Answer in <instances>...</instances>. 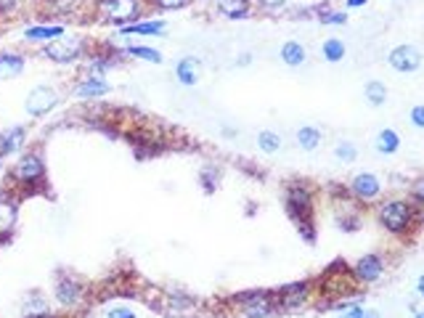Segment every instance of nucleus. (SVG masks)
<instances>
[{"label": "nucleus", "mask_w": 424, "mask_h": 318, "mask_svg": "<svg viewBox=\"0 0 424 318\" xmlns=\"http://www.w3.org/2000/svg\"><path fill=\"white\" fill-rule=\"evenodd\" d=\"M11 178L21 183V186H29V183H40L45 178V162L40 154L29 151V154H21L11 170Z\"/></svg>", "instance_id": "nucleus-1"}, {"label": "nucleus", "mask_w": 424, "mask_h": 318, "mask_svg": "<svg viewBox=\"0 0 424 318\" xmlns=\"http://www.w3.org/2000/svg\"><path fill=\"white\" fill-rule=\"evenodd\" d=\"M379 220H382L384 228L392 231V234L406 231L408 223H411V207H408V201H387L382 210H379Z\"/></svg>", "instance_id": "nucleus-2"}, {"label": "nucleus", "mask_w": 424, "mask_h": 318, "mask_svg": "<svg viewBox=\"0 0 424 318\" xmlns=\"http://www.w3.org/2000/svg\"><path fill=\"white\" fill-rule=\"evenodd\" d=\"M56 103H59V93H56L53 88H48V85H38V88H32V93L27 96V112H29L32 117H42V114H48Z\"/></svg>", "instance_id": "nucleus-3"}, {"label": "nucleus", "mask_w": 424, "mask_h": 318, "mask_svg": "<svg viewBox=\"0 0 424 318\" xmlns=\"http://www.w3.org/2000/svg\"><path fill=\"white\" fill-rule=\"evenodd\" d=\"M99 11L112 21H127L138 14V0H101Z\"/></svg>", "instance_id": "nucleus-4"}, {"label": "nucleus", "mask_w": 424, "mask_h": 318, "mask_svg": "<svg viewBox=\"0 0 424 318\" xmlns=\"http://www.w3.org/2000/svg\"><path fill=\"white\" fill-rule=\"evenodd\" d=\"M286 210H289V215L297 220L300 225H305L308 218H310V194H308V188H300V186L289 188Z\"/></svg>", "instance_id": "nucleus-5"}, {"label": "nucleus", "mask_w": 424, "mask_h": 318, "mask_svg": "<svg viewBox=\"0 0 424 318\" xmlns=\"http://www.w3.org/2000/svg\"><path fill=\"white\" fill-rule=\"evenodd\" d=\"M239 299L244 302V313L249 318H265L273 313V302L265 292H249V295H242Z\"/></svg>", "instance_id": "nucleus-6"}, {"label": "nucleus", "mask_w": 424, "mask_h": 318, "mask_svg": "<svg viewBox=\"0 0 424 318\" xmlns=\"http://www.w3.org/2000/svg\"><path fill=\"white\" fill-rule=\"evenodd\" d=\"M82 297V284L77 281V278L72 276H59V281H56V299H59L61 305H77Z\"/></svg>", "instance_id": "nucleus-7"}, {"label": "nucleus", "mask_w": 424, "mask_h": 318, "mask_svg": "<svg viewBox=\"0 0 424 318\" xmlns=\"http://www.w3.org/2000/svg\"><path fill=\"white\" fill-rule=\"evenodd\" d=\"M80 42H48L45 45V51H42V56L51 61H56V64H66V61H75L80 56Z\"/></svg>", "instance_id": "nucleus-8"}, {"label": "nucleus", "mask_w": 424, "mask_h": 318, "mask_svg": "<svg viewBox=\"0 0 424 318\" xmlns=\"http://www.w3.org/2000/svg\"><path fill=\"white\" fill-rule=\"evenodd\" d=\"M16 225V201L8 194H0V244L11 236Z\"/></svg>", "instance_id": "nucleus-9"}, {"label": "nucleus", "mask_w": 424, "mask_h": 318, "mask_svg": "<svg viewBox=\"0 0 424 318\" xmlns=\"http://www.w3.org/2000/svg\"><path fill=\"white\" fill-rule=\"evenodd\" d=\"M390 64H392V69H398V72H414V69L419 66V53H416L414 45H401V48H395V51L390 53Z\"/></svg>", "instance_id": "nucleus-10"}, {"label": "nucleus", "mask_w": 424, "mask_h": 318, "mask_svg": "<svg viewBox=\"0 0 424 318\" xmlns=\"http://www.w3.org/2000/svg\"><path fill=\"white\" fill-rule=\"evenodd\" d=\"M382 271H384V265L377 255H366V258H361L358 260V265H356V276L361 278V281H377V278L382 276Z\"/></svg>", "instance_id": "nucleus-11"}, {"label": "nucleus", "mask_w": 424, "mask_h": 318, "mask_svg": "<svg viewBox=\"0 0 424 318\" xmlns=\"http://www.w3.org/2000/svg\"><path fill=\"white\" fill-rule=\"evenodd\" d=\"M353 191H356V197L361 199H374L379 194V180H377V175H371V173H361V175H356V180H353Z\"/></svg>", "instance_id": "nucleus-12"}, {"label": "nucleus", "mask_w": 424, "mask_h": 318, "mask_svg": "<svg viewBox=\"0 0 424 318\" xmlns=\"http://www.w3.org/2000/svg\"><path fill=\"white\" fill-rule=\"evenodd\" d=\"M24 64L21 53H0V77H19Z\"/></svg>", "instance_id": "nucleus-13"}, {"label": "nucleus", "mask_w": 424, "mask_h": 318, "mask_svg": "<svg viewBox=\"0 0 424 318\" xmlns=\"http://www.w3.org/2000/svg\"><path fill=\"white\" fill-rule=\"evenodd\" d=\"M24 136H27V130H24V127H11V130H5V133L0 136V154H3V157L14 154V151L21 146Z\"/></svg>", "instance_id": "nucleus-14"}, {"label": "nucleus", "mask_w": 424, "mask_h": 318, "mask_svg": "<svg viewBox=\"0 0 424 318\" xmlns=\"http://www.w3.org/2000/svg\"><path fill=\"white\" fill-rule=\"evenodd\" d=\"M64 35V27L61 24H40V27H29L24 32L27 40H59Z\"/></svg>", "instance_id": "nucleus-15"}, {"label": "nucleus", "mask_w": 424, "mask_h": 318, "mask_svg": "<svg viewBox=\"0 0 424 318\" xmlns=\"http://www.w3.org/2000/svg\"><path fill=\"white\" fill-rule=\"evenodd\" d=\"M308 295V281H300V284H289V286H284L282 292V305L284 308H295V305H300Z\"/></svg>", "instance_id": "nucleus-16"}, {"label": "nucleus", "mask_w": 424, "mask_h": 318, "mask_svg": "<svg viewBox=\"0 0 424 318\" xmlns=\"http://www.w3.org/2000/svg\"><path fill=\"white\" fill-rule=\"evenodd\" d=\"M109 90V85L103 82V80H85V82H80L77 88H75V96L77 99H96V96H103Z\"/></svg>", "instance_id": "nucleus-17"}, {"label": "nucleus", "mask_w": 424, "mask_h": 318, "mask_svg": "<svg viewBox=\"0 0 424 318\" xmlns=\"http://www.w3.org/2000/svg\"><path fill=\"white\" fill-rule=\"evenodd\" d=\"M164 24L162 21H143V24H130V27H122L120 35H162Z\"/></svg>", "instance_id": "nucleus-18"}, {"label": "nucleus", "mask_w": 424, "mask_h": 318, "mask_svg": "<svg viewBox=\"0 0 424 318\" xmlns=\"http://www.w3.org/2000/svg\"><path fill=\"white\" fill-rule=\"evenodd\" d=\"M178 80H181L183 85H194L197 80H199V61L197 59H183L178 64Z\"/></svg>", "instance_id": "nucleus-19"}, {"label": "nucleus", "mask_w": 424, "mask_h": 318, "mask_svg": "<svg viewBox=\"0 0 424 318\" xmlns=\"http://www.w3.org/2000/svg\"><path fill=\"white\" fill-rule=\"evenodd\" d=\"M218 8H221L225 16H231V19H244L247 14H249V5H247V0H218Z\"/></svg>", "instance_id": "nucleus-20"}, {"label": "nucleus", "mask_w": 424, "mask_h": 318, "mask_svg": "<svg viewBox=\"0 0 424 318\" xmlns=\"http://www.w3.org/2000/svg\"><path fill=\"white\" fill-rule=\"evenodd\" d=\"M282 59L289 64V66H300L305 61V48L300 42H286L282 48Z\"/></svg>", "instance_id": "nucleus-21"}, {"label": "nucleus", "mask_w": 424, "mask_h": 318, "mask_svg": "<svg viewBox=\"0 0 424 318\" xmlns=\"http://www.w3.org/2000/svg\"><path fill=\"white\" fill-rule=\"evenodd\" d=\"M398 133L395 130H382L379 136H377V151H382V154H392V151H398Z\"/></svg>", "instance_id": "nucleus-22"}, {"label": "nucleus", "mask_w": 424, "mask_h": 318, "mask_svg": "<svg viewBox=\"0 0 424 318\" xmlns=\"http://www.w3.org/2000/svg\"><path fill=\"white\" fill-rule=\"evenodd\" d=\"M364 96L371 106H382L384 99H387V88H384L382 82H369L366 90H364Z\"/></svg>", "instance_id": "nucleus-23"}, {"label": "nucleus", "mask_w": 424, "mask_h": 318, "mask_svg": "<svg viewBox=\"0 0 424 318\" xmlns=\"http://www.w3.org/2000/svg\"><path fill=\"white\" fill-rule=\"evenodd\" d=\"M319 140H321V133L316 130V127H300V133H297V143L303 146V149H316L319 146Z\"/></svg>", "instance_id": "nucleus-24"}, {"label": "nucleus", "mask_w": 424, "mask_h": 318, "mask_svg": "<svg viewBox=\"0 0 424 318\" xmlns=\"http://www.w3.org/2000/svg\"><path fill=\"white\" fill-rule=\"evenodd\" d=\"M127 53H130V56H136V59L151 61V64H160L162 61L160 51H154V48H143V45H130V48H127Z\"/></svg>", "instance_id": "nucleus-25"}, {"label": "nucleus", "mask_w": 424, "mask_h": 318, "mask_svg": "<svg viewBox=\"0 0 424 318\" xmlns=\"http://www.w3.org/2000/svg\"><path fill=\"white\" fill-rule=\"evenodd\" d=\"M258 143H260V149L268 151V154H273V151H279V146H282V138L276 136V133H271V130H265L258 136Z\"/></svg>", "instance_id": "nucleus-26"}, {"label": "nucleus", "mask_w": 424, "mask_h": 318, "mask_svg": "<svg viewBox=\"0 0 424 318\" xmlns=\"http://www.w3.org/2000/svg\"><path fill=\"white\" fill-rule=\"evenodd\" d=\"M323 56H326V61H340L345 56V45L340 40H326L323 42Z\"/></svg>", "instance_id": "nucleus-27"}, {"label": "nucleus", "mask_w": 424, "mask_h": 318, "mask_svg": "<svg viewBox=\"0 0 424 318\" xmlns=\"http://www.w3.org/2000/svg\"><path fill=\"white\" fill-rule=\"evenodd\" d=\"M72 5H75V0H45V14H66V11H72Z\"/></svg>", "instance_id": "nucleus-28"}, {"label": "nucleus", "mask_w": 424, "mask_h": 318, "mask_svg": "<svg viewBox=\"0 0 424 318\" xmlns=\"http://www.w3.org/2000/svg\"><path fill=\"white\" fill-rule=\"evenodd\" d=\"M334 151H337V157L345 159V162H353V159H356V154H358L353 143H340V146H337Z\"/></svg>", "instance_id": "nucleus-29"}, {"label": "nucleus", "mask_w": 424, "mask_h": 318, "mask_svg": "<svg viewBox=\"0 0 424 318\" xmlns=\"http://www.w3.org/2000/svg\"><path fill=\"white\" fill-rule=\"evenodd\" d=\"M321 21L323 24H345V21H347V14H342V11H340V14H323Z\"/></svg>", "instance_id": "nucleus-30"}, {"label": "nucleus", "mask_w": 424, "mask_h": 318, "mask_svg": "<svg viewBox=\"0 0 424 318\" xmlns=\"http://www.w3.org/2000/svg\"><path fill=\"white\" fill-rule=\"evenodd\" d=\"M160 8H164V11H173V8H181V5H186V0H154Z\"/></svg>", "instance_id": "nucleus-31"}, {"label": "nucleus", "mask_w": 424, "mask_h": 318, "mask_svg": "<svg viewBox=\"0 0 424 318\" xmlns=\"http://www.w3.org/2000/svg\"><path fill=\"white\" fill-rule=\"evenodd\" d=\"M109 318H136L133 310H109Z\"/></svg>", "instance_id": "nucleus-32"}, {"label": "nucleus", "mask_w": 424, "mask_h": 318, "mask_svg": "<svg viewBox=\"0 0 424 318\" xmlns=\"http://www.w3.org/2000/svg\"><path fill=\"white\" fill-rule=\"evenodd\" d=\"M411 117H414V125H419V127H422V125H424V112H422V106H416Z\"/></svg>", "instance_id": "nucleus-33"}, {"label": "nucleus", "mask_w": 424, "mask_h": 318, "mask_svg": "<svg viewBox=\"0 0 424 318\" xmlns=\"http://www.w3.org/2000/svg\"><path fill=\"white\" fill-rule=\"evenodd\" d=\"M364 316V308H353V310H347L342 318H361Z\"/></svg>", "instance_id": "nucleus-34"}, {"label": "nucleus", "mask_w": 424, "mask_h": 318, "mask_svg": "<svg viewBox=\"0 0 424 318\" xmlns=\"http://www.w3.org/2000/svg\"><path fill=\"white\" fill-rule=\"evenodd\" d=\"M263 5H268V8H276V5H282L284 0H260Z\"/></svg>", "instance_id": "nucleus-35"}, {"label": "nucleus", "mask_w": 424, "mask_h": 318, "mask_svg": "<svg viewBox=\"0 0 424 318\" xmlns=\"http://www.w3.org/2000/svg\"><path fill=\"white\" fill-rule=\"evenodd\" d=\"M366 0H347V5H350V8H356V5H364Z\"/></svg>", "instance_id": "nucleus-36"}, {"label": "nucleus", "mask_w": 424, "mask_h": 318, "mask_svg": "<svg viewBox=\"0 0 424 318\" xmlns=\"http://www.w3.org/2000/svg\"><path fill=\"white\" fill-rule=\"evenodd\" d=\"M27 318H56V316H51V313H35V316H27Z\"/></svg>", "instance_id": "nucleus-37"}, {"label": "nucleus", "mask_w": 424, "mask_h": 318, "mask_svg": "<svg viewBox=\"0 0 424 318\" xmlns=\"http://www.w3.org/2000/svg\"><path fill=\"white\" fill-rule=\"evenodd\" d=\"M0 159H3V154H0Z\"/></svg>", "instance_id": "nucleus-38"}]
</instances>
